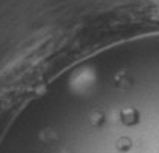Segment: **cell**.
Segmentation results:
<instances>
[{"mask_svg":"<svg viewBox=\"0 0 159 153\" xmlns=\"http://www.w3.org/2000/svg\"><path fill=\"white\" fill-rule=\"evenodd\" d=\"M139 118H141V115H139V111L136 108H123L120 111V120L124 126H129V128L136 126L139 123Z\"/></svg>","mask_w":159,"mask_h":153,"instance_id":"obj_1","label":"cell"},{"mask_svg":"<svg viewBox=\"0 0 159 153\" xmlns=\"http://www.w3.org/2000/svg\"><path fill=\"white\" fill-rule=\"evenodd\" d=\"M114 83H115V86H117V88H120V90H126V88H129V86H130V83H132V77H130L126 71H118V73L115 74V77H114Z\"/></svg>","mask_w":159,"mask_h":153,"instance_id":"obj_2","label":"cell"},{"mask_svg":"<svg viewBox=\"0 0 159 153\" xmlns=\"http://www.w3.org/2000/svg\"><path fill=\"white\" fill-rule=\"evenodd\" d=\"M39 140L46 144H53V142L58 141V135L53 129H46L39 133Z\"/></svg>","mask_w":159,"mask_h":153,"instance_id":"obj_5","label":"cell"},{"mask_svg":"<svg viewBox=\"0 0 159 153\" xmlns=\"http://www.w3.org/2000/svg\"><path fill=\"white\" fill-rule=\"evenodd\" d=\"M106 121V117L102 111H94L91 115H89V123L94 126V128H102Z\"/></svg>","mask_w":159,"mask_h":153,"instance_id":"obj_4","label":"cell"},{"mask_svg":"<svg viewBox=\"0 0 159 153\" xmlns=\"http://www.w3.org/2000/svg\"><path fill=\"white\" fill-rule=\"evenodd\" d=\"M115 149L121 153L129 152V150L132 149V140H130L129 137H120V138L115 141Z\"/></svg>","mask_w":159,"mask_h":153,"instance_id":"obj_3","label":"cell"}]
</instances>
